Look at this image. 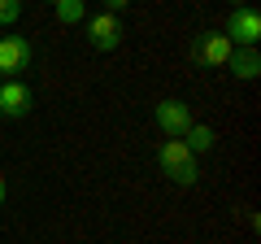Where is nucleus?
<instances>
[{
	"label": "nucleus",
	"mask_w": 261,
	"mask_h": 244,
	"mask_svg": "<svg viewBox=\"0 0 261 244\" xmlns=\"http://www.w3.org/2000/svg\"><path fill=\"white\" fill-rule=\"evenodd\" d=\"M157 166L166 170V179L178 183V188H192L196 179H200V157L183 140H161L157 144Z\"/></svg>",
	"instance_id": "nucleus-1"
},
{
	"label": "nucleus",
	"mask_w": 261,
	"mask_h": 244,
	"mask_svg": "<svg viewBox=\"0 0 261 244\" xmlns=\"http://www.w3.org/2000/svg\"><path fill=\"white\" fill-rule=\"evenodd\" d=\"M31 61H35V48L27 35H0V79H22Z\"/></svg>",
	"instance_id": "nucleus-2"
},
{
	"label": "nucleus",
	"mask_w": 261,
	"mask_h": 244,
	"mask_svg": "<svg viewBox=\"0 0 261 244\" xmlns=\"http://www.w3.org/2000/svg\"><path fill=\"white\" fill-rule=\"evenodd\" d=\"M226 39H231L235 48H257L261 44V13L252 9V5H240V9H231V18H226Z\"/></svg>",
	"instance_id": "nucleus-3"
},
{
	"label": "nucleus",
	"mask_w": 261,
	"mask_h": 244,
	"mask_svg": "<svg viewBox=\"0 0 261 244\" xmlns=\"http://www.w3.org/2000/svg\"><path fill=\"white\" fill-rule=\"evenodd\" d=\"M152 122L161 127V135H166V140H183V131L192 127L196 118H192V105H187V101H178V96H166V101L152 109Z\"/></svg>",
	"instance_id": "nucleus-4"
},
{
	"label": "nucleus",
	"mask_w": 261,
	"mask_h": 244,
	"mask_svg": "<svg viewBox=\"0 0 261 244\" xmlns=\"http://www.w3.org/2000/svg\"><path fill=\"white\" fill-rule=\"evenodd\" d=\"M231 39L222 35V31H200V35L192 39V61H200V66H214V70H226V61H231Z\"/></svg>",
	"instance_id": "nucleus-5"
},
{
	"label": "nucleus",
	"mask_w": 261,
	"mask_h": 244,
	"mask_svg": "<svg viewBox=\"0 0 261 244\" xmlns=\"http://www.w3.org/2000/svg\"><path fill=\"white\" fill-rule=\"evenodd\" d=\"M87 27V44L96 48V53H113V48L122 44V18H113V13H96V18H83Z\"/></svg>",
	"instance_id": "nucleus-6"
},
{
	"label": "nucleus",
	"mask_w": 261,
	"mask_h": 244,
	"mask_svg": "<svg viewBox=\"0 0 261 244\" xmlns=\"http://www.w3.org/2000/svg\"><path fill=\"white\" fill-rule=\"evenodd\" d=\"M35 109V96L22 79H0V118H27Z\"/></svg>",
	"instance_id": "nucleus-7"
},
{
	"label": "nucleus",
	"mask_w": 261,
	"mask_h": 244,
	"mask_svg": "<svg viewBox=\"0 0 261 244\" xmlns=\"http://www.w3.org/2000/svg\"><path fill=\"white\" fill-rule=\"evenodd\" d=\"M226 70H231L235 79H244V83H252V79L261 75V53H257V48H231Z\"/></svg>",
	"instance_id": "nucleus-8"
},
{
	"label": "nucleus",
	"mask_w": 261,
	"mask_h": 244,
	"mask_svg": "<svg viewBox=\"0 0 261 244\" xmlns=\"http://www.w3.org/2000/svg\"><path fill=\"white\" fill-rule=\"evenodd\" d=\"M183 144L196 153V157H200V153H214V144H218V131L209 127V122H192V127L183 131Z\"/></svg>",
	"instance_id": "nucleus-9"
},
{
	"label": "nucleus",
	"mask_w": 261,
	"mask_h": 244,
	"mask_svg": "<svg viewBox=\"0 0 261 244\" xmlns=\"http://www.w3.org/2000/svg\"><path fill=\"white\" fill-rule=\"evenodd\" d=\"M53 13H57V22H61V27H79V22L87 18V0H57Z\"/></svg>",
	"instance_id": "nucleus-10"
},
{
	"label": "nucleus",
	"mask_w": 261,
	"mask_h": 244,
	"mask_svg": "<svg viewBox=\"0 0 261 244\" xmlns=\"http://www.w3.org/2000/svg\"><path fill=\"white\" fill-rule=\"evenodd\" d=\"M22 18V0H0V27H13Z\"/></svg>",
	"instance_id": "nucleus-11"
},
{
	"label": "nucleus",
	"mask_w": 261,
	"mask_h": 244,
	"mask_svg": "<svg viewBox=\"0 0 261 244\" xmlns=\"http://www.w3.org/2000/svg\"><path fill=\"white\" fill-rule=\"evenodd\" d=\"M126 9H130V0H105V13H113V18L126 13Z\"/></svg>",
	"instance_id": "nucleus-12"
},
{
	"label": "nucleus",
	"mask_w": 261,
	"mask_h": 244,
	"mask_svg": "<svg viewBox=\"0 0 261 244\" xmlns=\"http://www.w3.org/2000/svg\"><path fill=\"white\" fill-rule=\"evenodd\" d=\"M0 205H5V175H0Z\"/></svg>",
	"instance_id": "nucleus-13"
},
{
	"label": "nucleus",
	"mask_w": 261,
	"mask_h": 244,
	"mask_svg": "<svg viewBox=\"0 0 261 244\" xmlns=\"http://www.w3.org/2000/svg\"><path fill=\"white\" fill-rule=\"evenodd\" d=\"M240 5H248V0H231V9H240Z\"/></svg>",
	"instance_id": "nucleus-14"
},
{
	"label": "nucleus",
	"mask_w": 261,
	"mask_h": 244,
	"mask_svg": "<svg viewBox=\"0 0 261 244\" xmlns=\"http://www.w3.org/2000/svg\"><path fill=\"white\" fill-rule=\"evenodd\" d=\"M48 5H57V0H48Z\"/></svg>",
	"instance_id": "nucleus-15"
}]
</instances>
